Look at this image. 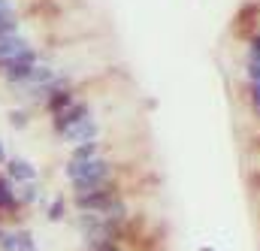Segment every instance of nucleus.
Listing matches in <instances>:
<instances>
[{
	"label": "nucleus",
	"instance_id": "nucleus-10",
	"mask_svg": "<svg viewBox=\"0 0 260 251\" xmlns=\"http://www.w3.org/2000/svg\"><path fill=\"white\" fill-rule=\"evenodd\" d=\"M18 251H37V242H34L30 230H18Z\"/></svg>",
	"mask_w": 260,
	"mask_h": 251
},
{
	"label": "nucleus",
	"instance_id": "nucleus-16",
	"mask_svg": "<svg viewBox=\"0 0 260 251\" xmlns=\"http://www.w3.org/2000/svg\"><path fill=\"white\" fill-rule=\"evenodd\" d=\"M203 251H212V248H203Z\"/></svg>",
	"mask_w": 260,
	"mask_h": 251
},
{
	"label": "nucleus",
	"instance_id": "nucleus-7",
	"mask_svg": "<svg viewBox=\"0 0 260 251\" xmlns=\"http://www.w3.org/2000/svg\"><path fill=\"white\" fill-rule=\"evenodd\" d=\"M15 197H18L21 206H34V203L40 200V185H37V182H21V185L15 188Z\"/></svg>",
	"mask_w": 260,
	"mask_h": 251
},
{
	"label": "nucleus",
	"instance_id": "nucleus-12",
	"mask_svg": "<svg viewBox=\"0 0 260 251\" xmlns=\"http://www.w3.org/2000/svg\"><path fill=\"white\" fill-rule=\"evenodd\" d=\"M248 103H251L254 115L260 118V82H251V88H248Z\"/></svg>",
	"mask_w": 260,
	"mask_h": 251
},
{
	"label": "nucleus",
	"instance_id": "nucleus-13",
	"mask_svg": "<svg viewBox=\"0 0 260 251\" xmlns=\"http://www.w3.org/2000/svg\"><path fill=\"white\" fill-rule=\"evenodd\" d=\"M88 251H121V242L118 239H103V242L88 245Z\"/></svg>",
	"mask_w": 260,
	"mask_h": 251
},
{
	"label": "nucleus",
	"instance_id": "nucleus-2",
	"mask_svg": "<svg viewBox=\"0 0 260 251\" xmlns=\"http://www.w3.org/2000/svg\"><path fill=\"white\" fill-rule=\"evenodd\" d=\"M88 115H91L88 103H76V100H73L64 112H58V115H55V121H52V124H55V133H58V136H64L70 127L79 124V121H82V118H88Z\"/></svg>",
	"mask_w": 260,
	"mask_h": 251
},
{
	"label": "nucleus",
	"instance_id": "nucleus-1",
	"mask_svg": "<svg viewBox=\"0 0 260 251\" xmlns=\"http://www.w3.org/2000/svg\"><path fill=\"white\" fill-rule=\"evenodd\" d=\"M118 194H121V185L112 179V182L88 191V194H73V206H76V212H103L106 203H109L112 197H118Z\"/></svg>",
	"mask_w": 260,
	"mask_h": 251
},
{
	"label": "nucleus",
	"instance_id": "nucleus-15",
	"mask_svg": "<svg viewBox=\"0 0 260 251\" xmlns=\"http://www.w3.org/2000/svg\"><path fill=\"white\" fill-rule=\"evenodd\" d=\"M0 236H3V227H0Z\"/></svg>",
	"mask_w": 260,
	"mask_h": 251
},
{
	"label": "nucleus",
	"instance_id": "nucleus-11",
	"mask_svg": "<svg viewBox=\"0 0 260 251\" xmlns=\"http://www.w3.org/2000/svg\"><path fill=\"white\" fill-rule=\"evenodd\" d=\"M27 121H30V112L27 109H12L9 112V124L12 127H24Z\"/></svg>",
	"mask_w": 260,
	"mask_h": 251
},
{
	"label": "nucleus",
	"instance_id": "nucleus-3",
	"mask_svg": "<svg viewBox=\"0 0 260 251\" xmlns=\"http://www.w3.org/2000/svg\"><path fill=\"white\" fill-rule=\"evenodd\" d=\"M97 133H100V124L88 115V118H82L79 124H73L70 130L64 133V139L70 145H79V142H91V139H97Z\"/></svg>",
	"mask_w": 260,
	"mask_h": 251
},
{
	"label": "nucleus",
	"instance_id": "nucleus-14",
	"mask_svg": "<svg viewBox=\"0 0 260 251\" xmlns=\"http://www.w3.org/2000/svg\"><path fill=\"white\" fill-rule=\"evenodd\" d=\"M6 161V151H3V142H0V164Z\"/></svg>",
	"mask_w": 260,
	"mask_h": 251
},
{
	"label": "nucleus",
	"instance_id": "nucleus-9",
	"mask_svg": "<svg viewBox=\"0 0 260 251\" xmlns=\"http://www.w3.org/2000/svg\"><path fill=\"white\" fill-rule=\"evenodd\" d=\"M0 251H18V233L3 230V236H0Z\"/></svg>",
	"mask_w": 260,
	"mask_h": 251
},
{
	"label": "nucleus",
	"instance_id": "nucleus-5",
	"mask_svg": "<svg viewBox=\"0 0 260 251\" xmlns=\"http://www.w3.org/2000/svg\"><path fill=\"white\" fill-rule=\"evenodd\" d=\"M6 176L18 185L21 182H37V167L24 158H12V161H6Z\"/></svg>",
	"mask_w": 260,
	"mask_h": 251
},
{
	"label": "nucleus",
	"instance_id": "nucleus-6",
	"mask_svg": "<svg viewBox=\"0 0 260 251\" xmlns=\"http://www.w3.org/2000/svg\"><path fill=\"white\" fill-rule=\"evenodd\" d=\"M100 154H103V145H100L97 139H91V142H79V145H73V151H70L73 161H94V158H100Z\"/></svg>",
	"mask_w": 260,
	"mask_h": 251
},
{
	"label": "nucleus",
	"instance_id": "nucleus-8",
	"mask_svg": "<svg viewBox=\"0 0 260 251\" xmlns=\"http://www.w3.org/2000/svg\"><path fill=\"white\" fill-rule=\"evenodd\" d=\"M46 215H49V221H52V224L64 221V218H67V197H64V194H55V197H52V203H49Z\"/></svg>",
	"mask_w": 260,
	"mask_h": 251
},
{
	"label": "nucleus",
	"instance_id": "nucleus-4",
	"mask_svg": "<svg viewBox=\"0 0 260 251\" xmlns=\"http://www.w3.org/2000/svg\"><path fill=\"white\" fill-rule=\"evenodd\" d=\"M0 209H3L12 221H18V209H21V203H18L15 188H12V179H9L6 173H0Z\"/></svg>",
	"mask_w": 260,
	"mask_h": 251
}]
</instances>
